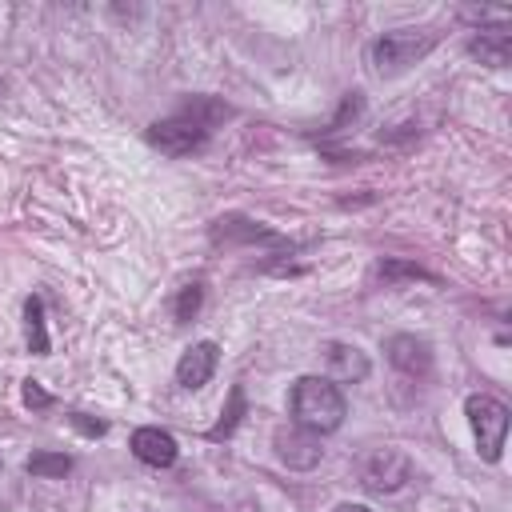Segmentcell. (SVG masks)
<instances>
[{
	"instance_id": "17",
	"label": "cell",
	"mask_w": 512,
	"mask_h": 512,
	"mask_svg": "<svg viewBox=\"0 0 512 512\" xmlns=\"http://www.w3.org/2000/svg\"><path fill=\"white\" fill-rule=\"evenodd\" d=\"M24 404H28V408H48V404H52V396H48L36 380H24Z\"/></svg>"
},
{
	"instance_id": "3",
	"label": "cell",
	"mask_w": 512,
	"mask_h": 512,
	"mask_svg": "<svg viewBox=\"0 0 512 512\" xmlns=\"http://www.w3.org/2000/svg\"><path fill=\"white\" fill-rule=\"evenodd\" d=\"M436 32L432 28H396L372 40V64L380 76H396L404 68H412L416 60H424L436 48Z\"/></svg>"
},
{
	"instance_id": "5",
	"label": "cell",
	"mask_w": 512,
	"mask_h": 512,
	"mask_svg": "<svg viewBox=\"0 0 512 512\" xmlns=\"http://www.w3.org/2000/svg\"><path fill=\"white\" fill-rule=\"evenodd\" d=\"M408 476H412V464H408V456L396 452V448H376V452H368L364 464H360V480H364L368 492H396Z\"/></svg>"
},
{
	"instance_id": "1",
	"label": "cell",
	"mask_w": 512,
	"mask_h": 512,
	"mask_svg": "<svg viewBox=\"0 0 512 512\" xmlns=\"http://www.w3.org/2000/svg\"><path fill=\"white\" fill-rule=\"evenodd\" d=\"M228 116V108L224 104H216V100H188L176 116H168V120H156L144 136H148V144L152 148H160V152H168V156H188V152H196V148H204V140H208V132H212V124L216 120H224Z\"/></svg>"
},
{
	"instance_id": "7",
	"label": "cell",
	"mask_w": 512,
	"mask_h": 512,
	"mask_svg": "<svg viewBox=\"0 0 512 512\" xmlns=\"http://www.w3.org/2000/svg\"><path fill=\"white\" fill-rule=\"evenodd\" d=\"M272 444H276V456L288 468H312V464H320V436L308 432V428H280L272 436Z\"/></svg>"
},
{
	"instance_id": "15",
	"label": "cell",
	"mask_w": 512,
	"mask_h": 512,
	"mask_svg": "<svg viewBox=\"0 0 512 512\" xmlns=\"http://www.w3.org/2000/svg\"><path fill=\"white\" fill-rule=\"evenodd\" d=\"M240 412H244V392H240V388H232V404H228V412H224V420H220V424H216V428H212L208 436H212V440H220V436H228V432L236 428V420H240Z\"/></svg>"
},
{
	"instance_id": "18",
	"label": "cell",
	"mask_w": 512,
	"mask_h": 512,
	"mask_svg": "<svg viewBox=\"0 0 512 512\" xmlns=\"http://www.w3.org/2000/svg\"><path fill=\"white\" fill-rule=\"evenodd\" d=\"M68 420H72V424H76L84 436H104V420H84V412H72Z\"/></svg>"
},
{
	"instance_id": "12",
	"label": "cell",
	"mask_w": 512,
	"mask_h": 512,
	"mask_svg": "<svg viewBox=\"0 0 512 512\" xmlns=\"http://www.w3.org/2000/svg\"><path fill=\"white\" fill-rule=\"evenodd\" d=\"M24 324H28V352L32 356H48V328H44V304L40 296L24 300Z\"/></svg>"
},
{
	"instance_id": "10",
	"label": "cell",
	"mask_w": 512,
	"mask_h": 512,
	"mask_svg": "<svg viewBox=\"0 0 512 512\" xmlns=\"http://www.w3.org/2000/svg\"><path fill=\"white\" fill-rule=\"evenodd\" d=\"M388 360H392L400 372H408V376H428V368H432V348H428L424 340H416V336H392V340H388Z\"/></svg>"
},
{
	"instance_id": "19",
	"label": "cell",
	"mask_w": 512,
	"mask_h": 512,
	"mask_svg": "<svg viewBox=\"0 0 512 512\" xmlns=\"http://www.w3.org/2000/svg\"><path fill=\"white\" fill-rule=\"evenodd\" d=\"M336 512H372V508H364V504H340Z\"/></svg>"
},
{
	"instance_id": "4",
	"label": "cell",
	"mask_w": 512,
	"mask_h": 512,
	"mask_svg": "<svg viewBox=\"0 0 512 512\" xmlns=\"http://www.w3.org/2000/svg\"><path fill=\"white\" fill-rule=\"evenodd\" d=\"M464 412H468V424H472V436H476V448L488 464L500 460L504 452V440H508V408L496 400V396H468L464 400Z\"/></svg>"
},
{
	"instance_id": "13",
	"label": "cell",
	"mask_w": 512,
	"mask_h": 512,
	"mask_svg": "<svg viewBox=\"0 0 512 512\" xmlns=\"http://www.w3.org/2000/svg\"><path fill=\"white\" fill-rule=\"evenodd\" d=\"M24 468H28L32 476L52 480V476H64V472L72 468V456H64V452H32V456L24 460Z\"/></svg>"
},
{
	"instance_id": "8",
	"label": "cell",
	"mask_w": 512,
	"mask_h": 512,
	"mask_svg": "<svg viewBox=\"0 0 512 512\" xmlns=\"http://www.w3.org/2000/svg\"><path fill=\"white\" fill-rule=\"evenodd\" d=\"M176 440H172V432H164V428H136L132 432V456L140 460V464H148V468H168V464H176Z\"/></svg>"
},
{
	"instance_id": "16",
	"label": "cell",
	"mask_w": 512,
	"mask_h": 512,
	"mask_svg": "<svg viewBox=\"0 0 512 512\" xmlns=\"http://www.w3.org/2000/svg\"><path fill=\"white\" fill-rule=\"evenodd\" d=\"M464 20H472V24H508L512 12L508 8H464Z\"/></svg>"
},
{
	"instance_id": "6",
	"label": "cell",
	"mask_w": 512,
	"mask_h": 512,
	"mask_svg": "<svg viewBox=\"0 0 512 512\" xmlns=\"http://www.w3.org/2000/svg\"><path fill=\"white\" fill-rule=\"evenodd\" d=\"M216 360H220V348H216L212 340L192 344V348L180 356V364H176V384L188 388V392L204 388V384L212 380V372H216Z\"/></svg>"
},
{
	"instance_id": "11",
	"label": "cell",
	"mask_w": 512,
	"mask_h": 512,
	"mask_svg": "<svg viewBox=\"0 0 512 512\" xmlns=\"http://www.w3.org/2000/svg\"><path fill=\"white\" fill-rule=\"evenodd\" d=\"M468 52L472 56H480V64H492V68H504L508 64V56H512V40H508V32H480L472 44H468Z\"/></svg>"
},
{
	"instance_id": "9",
	"label": "cell",
	"mask_w": 512,
	"mask_h": 512,
	"mask_svg": "<svg viewBox=\"0 0 512 512\" xmlns=\"http://www.w3.org/2000/svg\"><path fill=\"white\" fill-rule=\"evenodd\" d=\"M320 356H324V364H328V380L336 384V380H364L368 376V356L356 348V344H340V340H332V344H324L320 348Z\"/></svg>"
},
{
	"instance_id": "14",
	"label": "cell",
	"mask_w": 512,
	"mask_h": 512,
	"mask_svg": "<svg viewBox=\"0 0 512 512\" xmlns=\"http://www.w3.org/2000/svg\"><path fill=\"white\" fill-rule=\"evenodd\" d=\"M200 296H204L200 284H184L180 296H176V320H192L200 312Z\"/></svg>"
},
{
	"instance_id": "2",
	"label": "cell",
	"mask_w": 512,
	"mask_h": 512,
	"mask_svg": "<svg viewBox=\"0 0 512 512\" xmlns=\"http://www.w3.org/2000/svg\"><path fill=\"white\" fill-rule=\"evenodd\" d=\"M288 408H292L296 428H308V432H316V436L336 432V428L344 424V412H348L340 388H336L328 376H300V380L292 384Z\"/></svg>"
}]
</instances>
